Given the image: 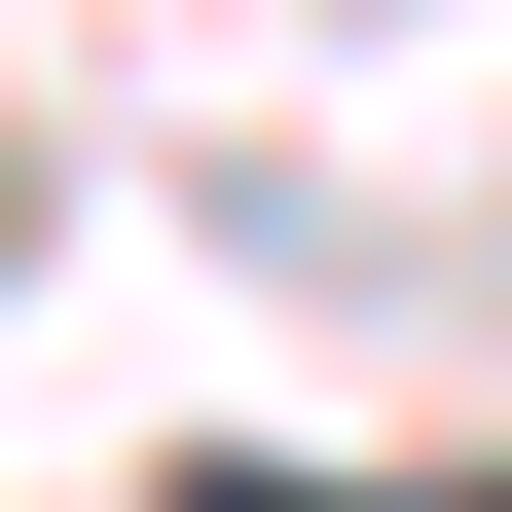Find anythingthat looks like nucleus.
Wrapping results in <instances>:
<instances>
[{
	"label": "nucleus",
	"instance_id": "nucleus-1",
	"mask_svg": "<svg viewBox=\"0 0 512 512\" xmlns=\"http://www.w3.org/2000/svg\"><path fill=\"white\" fill-rule=\"evenodd\" d=\"M147 512H512V476H256V439H183Z\"/></svg>",
	"mask_w": 512,
	"mask_h": 512
}]
</instances>
